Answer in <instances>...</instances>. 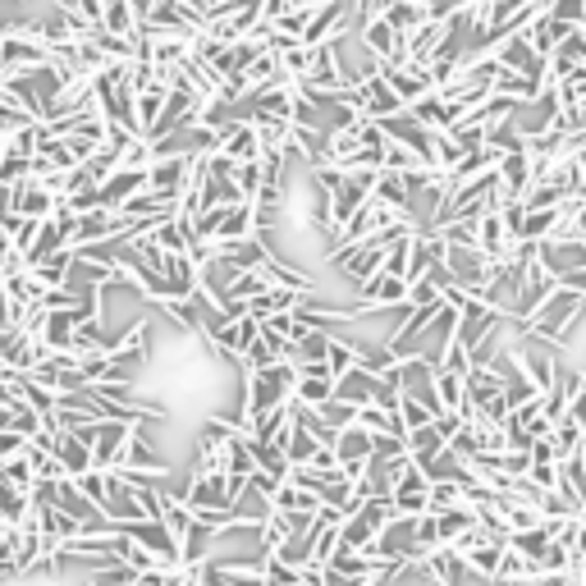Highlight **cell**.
Wrapping results in <instances>:
<instances>
[{
    "label": "cell",
    "mask_w": 586,
    "mask_h": 586,
    "mask_svg": "<svg viewBox=\"0 0 586 586\" xmlns=\"http://www.w3.org/2000/svg\"><path fill=\"white\" fill-rule=\"evenodd\" d=\"M0 78H5V69H0Z\"/></svg>",
    "instance_id": "cell-15"
},
{
    "label": "cell",
    "mask_w": 586,
    "mask_h": 586,
    "mask_svg": "<svg viewBox=\"0 0 586 586\" xmlns=\"http://www.w3.org/2000/svg\"><path fill=\"white\" fill-rule=\"evenodd\" d=\"M74 490H78V495H83V500L92 504L97 513H106V472H97V467H92V472L74 477ZM101 522H106V518H101Z\"/></svg>",
    "instance_id": "cell-10"
},
{
    "label": "cell",
    "mask_w": 586,
    "mask_h": 586,
    "mask_svg": "<svg viewBox=\"0 0 586 586\" xmlns=\"http://www.w3.org/2000/svg\"><path fill=\"white\" fill-rule=\"evenodd\" d=\"M5 216H10V188L0 184V220H5Z\"/></svg>",
    "instance_id": "cell-14"
},
{
    "label": "cell",
    "mask_w": 586,
    "mask_h": 586,
    "mask_svg": "<svg viewBox=\"0 0 586 586\" xmlns=\"http://www.w3.org/2000/svg\"><path fill=\"white\" fill-rule=\"evenodd\" d=\"M568 33H577L573 23H564V19H554V14H541V19L532 23V28H527V33H522V42L532 46V55L536 60H545V55L554 51V46L564 42Z\"/></svg>",
    "instance_id": "cell-5"
},
{
    "label": "cell",
    "mask_w": 586,
    "mask_h": 586,
    "mask_svg": "<svg viewBox=\"0 0 586 586\" xmlns=\"http://www.w3.org/2000/svg\"><path fill=\"white\" fill-rule=\"evenodd\" d=\"M500 554H504V541H481L477 550H467L458 564H463V577H477V582L495 586V573H500Z\"/></svg>",
    "instance_id": "cell-6"
},
{
    "label": "cell",
    "mask_w": 586,
    "mask_h": 586,
    "mask_svg": "<svg viewBox=\"0 0 586 586\" xmlns=\"http://www.w3.org/2000/svg\"><path fill=\"white\" fill-rule=\"evenodd\" d=\"M161 280H165V289H170V298L188 303V298L197 293V266L184 257V252H179V257H165L161 261Z\"/></svg>",
    "instance_id": "cell-7"
},
{
    "label": "cell",
    "mask_w": 586,
    "mask_h": 586,
    "mask_svg": "<svg viewBox=\"0 0 586 586\" xmlns=\"http://www.w3.org/2000/svg\"><path fill=\"white\" fill-rule=\"evenodd\" d=\"M60 10L78 14V19H87V23H101V0H60Z\"/></svg>",
    "instance_id": "cell-12"
},
{
    "label": "cell",
    "mask_w": 586,
    "mask_h": 586,
    "mask_svg": "<svg viewBox=\"0 0 586 586\" xmlns=\"http://www.w3.org/2000/svg\"><path fill=\"white\" fill-rule=\"evenodd\" d=\"M142 188H147V170H110L106 184H97V202L101 211H115L133 193H142Z\"/></svg>",
    "instance_id": "cell-3"
},
{
    "label": "cell",
    "mask_w": 586,
    "mask_h": 586,
    "mask_svg": "<svg viewBox=\"0 0 586 586\" xmlns=\"http://www.w3.org/2000/svg\"><path fill=\"white\" fill-rule=\"evenodd\" d=\"M142 344H152V321H147V316L133 321L115 344H101V358H106L110 367H133V362L142 358Z\"/></svg>",
    "instance_id": "cell-1"
},
{
    "label": "cell",
    "mask_w": 586,
    "mask_h": 586,
    "mask_svg": "<svg viewBox=\"0 0 586 586\" xmlns=\"http://www.w3.org/2000/svg\"><path fill=\"white\" fill-rule=\"evenodd\" d=\"M545 14H554V19H564V23H573V28H582V19H586V10H582V0H554L550 10Z\"/></svg>",
    "instance_id": "cell-11"
},
{
    "label": "cell",
    "mask_w": 586,
    "mask_h": 586,
    "mask_svg": "<svg viewBox=\"0 0 586 586\" xmlns=\"http://www.w3.org/2000/svg\"><path fill=\"white\" fill-rule=\"evenodd\" d=\"M55 202H60V197L37 188L33 179H23V184L10 188V216H19V220H46L55 211Z\"/></svg>",
    "instance_id": "cell-2"
},
{
    "label": "cell",
    "mask_w": 586,
    "mask_h": 586,
    "mask_svg": "<svg viewBox=\"0 0 586 586\" xmlns=\"http://www.w3.org/2000/svg\"><path fill=\"white\" fill-rule=\"evenodd\" d=\"M403 440L399 435H371V458H399Z\"/></svg>",
    "instance_id": "cell-13"
},
{
    "label": "cell",
    "mask_w": 586,
    "mask_h": 586,
    "mask_svg": "<svg viewBox=\"0 0 586 586\" xmlns=\"http://www.w3.org/2000/svg\"><path fill=\"white\" fill-rule=\"evenodd\" d=\"M51 454H55V463H60V472H65L69 481L74 477H83V472H92V454H87V445L78 440V435H55V445H51Z\"/></svg>",
    "instance_id": "cell-8"
},
{
    "label": "cell",
    "mask_w": 586,
    "mask_h": 586,
    "mask_svg": "<svg viewBox=\"0 0 586 586\" xmlns=\"http://www.w3.org/2000/svg\"><path fill=\"white\" fill-rule=\"evenodd\" d=\"M371 394H376V371L353 367V371H344V376L335 380L330 399H335V403H348V408H367Z\"/></svg>",
    "instance_id": "cell-4"
},
{
    "label": "cell",
    "mask_w": 586,
    "mask_h": 586,
    "mask_svg": "<svg viewBox=\"0 0 586 586\" xmlns=\"http://www.w3.org/2000/svg\"><path fill=\"white\" fill-rule=\"evenodd\" d=\"M330 454H335V467H348V463H371V435L358 431V426H344V431L335 435V445H330Z\"/></svg>",
    "instance_id": "cell-9"
}]
</instances>
